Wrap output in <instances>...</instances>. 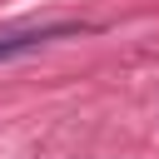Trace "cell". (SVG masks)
Wrapping results in <instances>:
<instances>
[{"instance_id": "cell-1", "label": "cell", "mask_w": 159, "mask_h": 159, "mask_svg": "<svg viewBox=\"0 0 159 159\" xmlns=\"http://www.w3.org/2000/svg\"><path fill=\"white\" fill-rule=\"evenodd\" d=\"M89 25H75V20H55V25H15V30H0V65L15 60V55H30L50 40H65V35H84Z\"/></svg>"}]
</instances>
